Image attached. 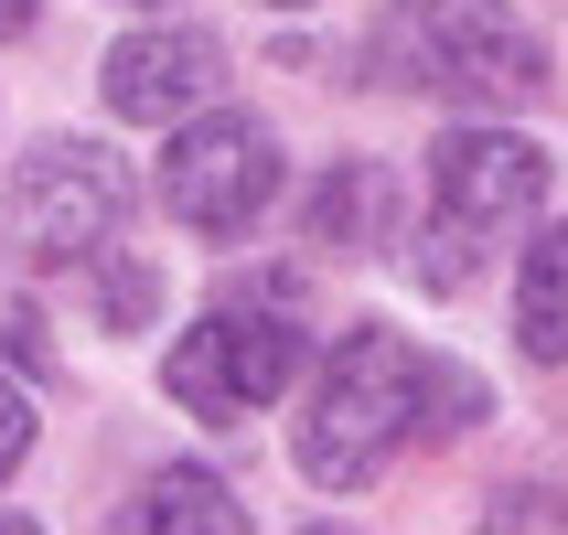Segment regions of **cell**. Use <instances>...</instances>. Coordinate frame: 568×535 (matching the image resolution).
Returning a JSON list of instances; mask_svg holds the SVG:
<instances>
[{"mask_svg": "<svg viewBox=\"0 0 568 535\" xmlns=\"http://www.w3.org/2000/svg\"><path fill=\"white\" fill-rule=\"evenodd\" d=\"M483 418V385L440 353H418L408 332H386V321H354L333 364L312 385V418H301V472L322 493H365L386 461H408L429 440H462Z\"/></svg>", "mask_w": 568, "mask_h": 535, "instance_id": "1", "label": "cell"}, {"mask_svg": "<svg viewBox=\"0 0 568 535\" xmlns=\"http://www.w3.org/2000/svg\"><path fill=\"white\" fill-rule=\"evenodd\" d=\"M376 86L440 96V107H537L547 96V43L505 0H386L365 32Z\"/></svg>", "mask_w": 568, "mask_h": 535, "instance_id": "2", "label": "cell"}, {"mask_svg": "<svg viewBox=\"0 0 568 535\" xmlns=\"http://www.w3.org/2000/svg\"><path fill=\"white\" fill-rule=\"evenodd\" d=\"M547 204V151L537 140H515V128H450L440 151H429V204H418V289H473L505 236Z\"/></svg>", "mask_w": 568, "mask_h": 535, "instance_id": "3", "label": "cell"}, {"mask_svg": "<svg viewBox=\"0 0 568 535\" xmlns=\"http://www.w3.org/2000/svg\"><path fill=\"white\" fill-rule=\"evenodd\" d=\"M301 353H312V321H301V268H257L247 289H225L215 311L193 321L161 385L183 397L193 418H215V429H247L290 375H301Z\"/></svg>", "mask_w": 568, "mask_h": 535, "instance_id": "4", "label": "cell"}, {"mask_svg": "<svg viewBox=\"0 0 568 535\" xmlns=\"http://www.w3.org/2000/svg\"><path fill=\"white\" fill-rule=\"evenodd\" d=\"M129 225V161L108 140H43L11 172V247L22 268H87Z\"/></svg>", "mask_w": 568, "mask_h": 535, "instance_id": "5", "label": "cell"}, {"mask_svg": "<svg viewBox=\"0 0 568 535\" xmlns=\"http://www.w3.org/2000/svg\"><path fill=\"white\" fill-rule=\"evenodd\" d=\"M280 204V140L236 107L215 119H183L172 151H161V215L193 225V236H247L257 215Z\"/></svg>", "mask_w": 568, "mask_h": 535, "instance_id": "6", "label": "cell"}, {"mask_svg": "<svg viewBox=\"0 0 568 535\" xmlns=\"http://www.w3.org/2000/svg\"><path fill=\"white\" fill-rule=\"evenodd\" d=\"M225 86V43L193 22H161V32H129L108 54V107L129 128H161V119H193L204 96Z\"/></svg>", "mask_w": 568, "mask_h": 535, "instance_id": "7", "label": "cell"}, {"mask_svg": "<svg viewBox=\"0 0 568 535\" xmlns=\"http://www.w3.org/2000/svg\"><path fill=\"white\" fill-rule=\"evenodd\" d=\"M386 215H397V172H386V161H333L301 225H312V247L365 257V247H386Z\"/></svg>", "mask_w": 568, "mask_h": 535, "instance_id": "8", "label": "cell"}, {"mask_svg": "<svg viewBox=\"0 0 568 535\" xmlns=\"http://www.w3.org/2000/svg\"><path fill=\"white\" fill-rule=\"evenodd\" d=\"M515 343L537 364H568V225H547L515 268Z\"/></svg>", "mask_w": 568, "mask_h": 535, "instance_id": "9", "label": "cell"}, {"mask_svg": "<svg viewBox=\"0 0 568 535\" xmlns=\"http://www.w3.org/2000/svg\"><path fill=\"white\" fill-rule=\"evenodd\" d=\"M119 525H215V535H236L247 504H236L215 472H161V482H140V504H129Z\"/></svg>", "mask_w": 568, "mask_h": 535, "instance_id": "10", "label": "cell"}, {"mask_svg": "<svg viewBox=\"0 0 568 535\" xmlns=\"http://www.w3.org/2000/svg\"><path fill=\"white\" fill-rule=\"evenodd\" d=\"M22 450H32V397H22L11 375H0V482L22 472Z\"/></svg>", "mask_w": 568, "mask_h": 535, "instance_id": "11", "label": "cell"}, {"mask_svg": "<svg viewBox=\"0 0 568 535\" xmlns=\"http://www.w3.org/2000/svg\"><path fill=\"white\" fill-rule=\"evenodd\" d=\"M32 32V0H0V43H22Z\"/></svg>", "mask_w": 568, "mask_h": 535, "instance_id": "12", "label": "cell"}, {"mask_svg": "<svg viewBox=\"0 0 568 535\" xmlns=\"http://www.w3.org/2000/svg\"><path fill=\"white\" fill-rule=\"evenodd\" d=\"M280 11H301V0H280Z\"/></svg>", "mask_w": 568, "mask_h": 535, "instance_id": "13", "label": "cell"}, {"mask_svg": "<svg viewBox=\"0 0 568 535\" xmlns=\"http://www.w3.org/2000/svg\"><path fill=\"white\" fill-rule=\"evenodd\" d=\"M140 11H161V0H140Z\"/></svg>", "mask_w": 568, "mask_h": 535, "instance_id": "14", "label": "cell"}]
</instances>
